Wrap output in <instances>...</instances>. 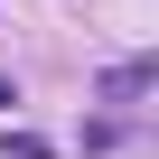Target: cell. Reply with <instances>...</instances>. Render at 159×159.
I'll list each match as a JSON object with an SVG mask.
<instances>
[{"label": "cell", "mask_w": 159, "mask_h": 159, "mask_svg": "<svg viewBox=\"0 0 159 159\" xmlns=\"http://www.w3.org/2000/svg\"><path fill=\"white\" fill-rule=\"evenodd\" d=\"M150 84H159V66L131 56V66H103V84H94V94H103V103H131V94H150Z\"/></svg>", "instance_id": "cell-1"}, {"label": "cell", "mask_w": 159, "mask_h": 159, "mask_svg": "<svg viewBox=\"0 0 159 159\" xmlns=\"http://www.w3.org/2000/svg\"><path fill=\"white\" fill-rule=\"evenodd\" d=\"M10 159H56V150H47L38 131H10Z\"/></svg>", "instance_id": "cell-2"}, {"label": "cell", "mask_w": 159, "mask_h": 159, "mask_svg": "<svg viewBox=\"0 0 159 159\" xmlns=\"http://www.w3.org/2000/svg\"><path fill=\"white\" fill-rule=\"evenodd\" d=\"M10 103H19V84H10V75H0V112H10Z\"/></svg>", "instance_id": "cell-3"}]
</instances>
